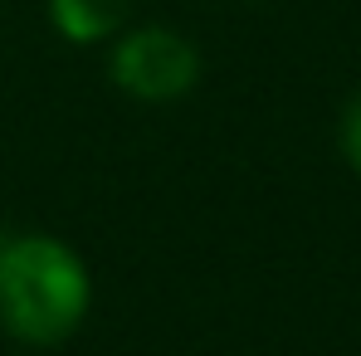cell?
Listing matches in <instances>:
<instances>
[{"instance_id":"obj_3","label":"cell","mask_w":361,"mask_h":356,"mask_svg":"<svg viewBox=\"0 0 361 356\" xmlns=\"http://www.w3.org/2000/svg\"><path fill=\"white\" fill-rule=\"evenodd\" d=\"M127 5L132 0H49V15L68 39L78 44H93L103 35H113L122 20H127Z\"/></svg>"},{"instance_id":"obj_2","label":"cell","mask_w":361,"mask_h":356,"mask_svg":"<svg viewBox=\"0 0 361 356\" xmlns=\"http://www.w3.org/2000/svg\"><path fill=\"white\" fill-rule=\"evenodd\" d=\"M113 78L142 103H166L200 78V54L176 30H137L113 54Z\"/></svg>"},{"instance_id":"obj_4","label":"cell","mask_w":361,"mask_h":356,"mask_svg":"<svg viewBox=\"0 0 361 356\" xmlns=\"http://www.w3.org/2000/svg\"><path fill=\"white\" fill-rule=\"evenodd\" d=\"M342 152H347V161L361 171V93L347 103V113H342Z\"/></svg>"},{"instance_id":"obj_1","label":"cell","mask_w":361,"mask_h":356,"mask_svg":"<svg viewBox=\"0 0 361 356\" xmlns=\"http://www.w3.org/2000/svg\"><path fill=\"white\" fill-rule=\"evenodd\" d=\"M88 312V269L44 235L0 244V322L35 347L63 342Z\"/></svg>"}]
</instances>
